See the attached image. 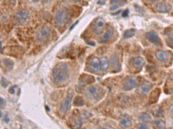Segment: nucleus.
<instances>
[{"label":"nucleus","mask_w":173,"mask_h":129,"mask_svg":"<svg viewBox=\"0 0 173 129\" xmlns=\"http://www.w3.org/2000/svg\"><path fill=\"white\" fill-rule=\"evenodd\" d=\"M128 15H129V10L126 9L125 10H124V12H123L122 15H123V16L124 17H127L128 16Z\"/></svg>","instance_id":"nucleus-32"},{"label":"nucleus","mask_w":173,"mask_h":129,"mask_svg":"<svg viewBox=\"0 0 173 129\" xmlns=\"http://www.w3.org/2000/svg\"><path fill=\"white\" fill-rule=\"evenodd\" d=\"M172 5L166 2H159L156 4L155 8L156 10L159 12V13H168L172 9Z\"/></svg>","instance_id":"nucleus-13"},{"label":"nucleus","mask_w":173,"mask_h":129,"mask_svg":"<svg viewBox=\"0 0 173 129\" xmlns=\"http://www.w3.org/2000/svg\"><path fill=\"white\" fill-rule=\"evenodd\" d=\"M68 65L62 64L56 66L53 71V77L55 83H61L65 81L69 77Z\"/></svg>","instance_id":"nucleus-1"},{"label":"nucleus","mask_w":173,"mask_h":129,"mask_svg":"<svg viewBox=\"0 0 173 129\" xmlns=\"http://www.w3.org/2000/svg\"><path fill=\"white\" fill-rule=\"evenodd\" d=\"M49 0H43L44 2H48Z\"/></svg>","instance_id":"nucleus-37"},{"label":"nucleus","mask_w":173,"mask_h":129,"mask_svg":"<svg viewBox=\"0 0 173 129\" xmlns=\"http://www.w3.org/2000/svg\"><path fill=\"white\" fill-rule=\"evenodd\" d=\"M121 128H129L132 126V118L128 114H124L120 120V123Z\"/></svg>","instance_id":"nucleus-14"},{"label":"nucleus","mask_w":173,"mask_h":129,"mask_svg":"<svg viewBox=\"0 0 173 129\" xmlns=\"http://www.w3.org/2000/svg\"><path fill=\"white\" fill-rule=\"evenodd\" d=\"M84 103L83 98L80 96H76L74 101V105L75 106H82L84 105Z\"/></svg>","instance_id":"nucleus-25"},{"label":"nucleus","mask_w":173,"mask_h":129,"mask_svg":"<svg viewBox=\"0 0 173 129\" xmlns=\"http://www.w3.org/2000/svg\"><path fill=\"white\" fill-rule=\"evenodd\" d=\"M153 114L157 117H161L163 116V111L160 107L157 106L153 108L152 110Z\"/></svg>","instance_id":"nucleus-24"},{"label":"nucleus","mask_w":173,"mask_h":129,"mask_svg":"<svg viewBox=\"0 0 173 129\" xmlns=\"http://www.w3.org/2000/svg\"><path fill=\"white\" fill-rule=\"evenodd\" d=\"M153 1H156V0H153Z\"/></svg>","instance_id":"nucleus-38"},{"label":"nucleus","mask_w":173,"mask_h":129,"mask_svg":"<svg viewBox=\"0 0 173 129\" xmlns=\"http://www.w3.org/2000/svg\"><path fill=\"white\" fill-rule=\"evenodd\" d=\"M152 87V84L147 80H144L143 82L137 88L139 93L141 95H146L148 94L151 88Z\"/></svg>","instance_id":"nucleus-12"},{"label":"nucleus","mask_w":173,"mask_h":129,"mask_svg":"<svg viewBox=\"0 0 173 129\" xmlns=\"http://www.w3.org/2000/svg\"><path fill=\"white\" fill-rule=\"evenodd\" d=\"M0 105H1V109L4 108L5 107V105H6V102H5V100L2 98H0Z\"/></svg>","instance_id":"nucleus-28"},{"label":"nucleus","mask_w":173,"mask_h":129,"mask_svg":"<svg viewBox=\"0 0 173 129\" xmlns=\"http://www.w3.org/2000/svg\"><path fill=\"white\" fill-rule=\"evenodd\" d=\"M15 88H16V86H12L9 89V92L11 94H13L15 92Z\"/></svg>","instance_id":"nucleus-31"},{"label":"nucleus","mask_w":173,"mask_h":129,"mask_svg":"<svg viewBox=\"0 0 173 129\" xmlns=\"http://www.w3.org/2000/svg\"><path fill=\"white\" fill-rule=\"evenodd\" d=\"M87 43H88V44H90V45H95V43H92V42H88V41H87Z\"/></svg>","instance_id":"nucleus-35"},{"label":"nucleus","mask_w":173,"mask_h":129,"mask_svg":"<svg viewBox=\"0 0 173 129\" xmlns=\"http://www.w3.org/2000/svg\"><path fill=\"white\" fill-rule=\"evenodd\" d=\"M146 36L147 39L150 42H151L157 45H162V43L160 39L159 38L158 35L155 31H150L147 32L146 34Z\"/></svg>","instance_id":"nucleus-8"},{"label":"nucleus","mask_w":173,"mask_h":129,"mask_svg":"<svg viewBox=\"0 0 173 129\" xmlns=\"http://www.w3.org/2000/svg\"><path fill=\"white\" fill-rule=\"evenodd\" d=\"M136 29L134 28L128 29L124 32V37L125 39H129L134 36L136 33Z\"/></svg>","instance_id":"nucleus-23"},{"label":"nucleus","mask_w":173,"mask_h":129,"mask_svg":"<svg viewBox=\"0 0 173 129\" xmlns=\"http://www.w3.org/2000/svg\"><path fill=\"white\" fill-rule=\"evenodd\" d=\"M104 93L105 91L104 89L98 85L90 86L85 91V95L87 97L94 101L100 100L103 97Z\"/></svg>","instance_id":"nucleus-2"},{"label":"nucleus","mask_w":173,"mask_h":129,"mask_svg":"<svg viewBox=\"0 0 173 129\" xmlns=\"http://www.w3.org/2000/svg\"><path fill=\"white\" fill-rule=\"evenodd\" d=\"M160 94V89L158 88H156L150 94L149 98V102L151 104L155 103L156 102L159 98Z\"/></svg>","instance_id":"nucleus-16"},{"label":"nucleus","mask_w":173,"mask_h":129,"mask_svg":"<svg viewBox=\"0 0 173 129\" xmlns=\"http://www.w3.org/2000/svg\"><path fill=\"white\" fill-rule=\"evenodd\" d=\"M9 83L6 80V79H5V78L2 77L1 78V86H2L4 88L6 87L7 86H8Z\"/></svg>","instance_id":"nucleus-27"},{"label":"nucleus","mask_w":173,"mask_h":129,"mask_svg":"<svg viewBox=\"0 0 173 129\" xmlns=\"http://www.w3.org/2000/svg\"><path fill=\"white\" fill-rule=\"evenodd\" d=\"M3 63L5 67V69L7 71H10L13 69L14 63L13 62L9 59H4L3 60Z\"/></svg>","instance_id":"nucleus-22"},{"label":"nucleus","mask_w":173,"mask_h":129,"mask_svg":"<svg viewBox=\"0 0 173 129\" xmlns=\"http://www.w3.org/2000/svg\"><path fill=\"white\" fill-rule=\"evenodd\" d=\"M139 119L144 122H150L152 121V117L151 115L146 112H142L140 114V115H139Z\"/></svg>","instance_id":"nucleus-21"},{"label":"nucleus","mask_w":173,"mask_h":129,"mask_svg":"<svg viewBox=\"0 0 173 129\" xmlns=\"http://www.w3.org/2000/svg\"><path fill=\"white\" fill-rule=\"evenodd\" d=\"M138 128L139 129H148V126L146 124H143V123H141V124H140L138 126Z\"/></svg>","instance_id":"nucleus-30"},{"label":"nucleus","mask_w":173,"mask_h":129,"mask_svg":"<svg viewBox=\"0 0 173 129\" xmlns=\"http://www.w3.org/2000/svg\"><path fill=\"white\" fill-rule=\"evenodd\" d=\"M155 125L157 128L159 129H165L166 128V123L162 119H158L154 122Z\"/></svg>","instance_id":"nucleus-26"},{"label":"nucleus","mask_w":173,"mask_h":129,"mask_svg":"<svg viewBox=\"0 0 173 129\" xmlns=\"http://www.w3.org/2000/svg\"><path fill=\"white\" fill-rule=\"evenodd\" d=\"M137 85V82L134 77L129 76L124 80L123 88L125 91H129L133 89Z\"/></svg>","instance_id":"nucleus-9"},{"label":"nucleus","mask_w":173,"mask_h":129,"mask_svg":"<svg viewBox=\"0 0 173 129\" xmlns=\"http://www.w3.org/2000/svg\"><path fill=\"white\" fill-rule=\"evenodd\" d=\"M105 26V22L100 18H98L95 20L92 24V29L95 33L99 35L101 33Z\"/></svg>","instance_id":"nucleus-10"},{"label":"nucleus","mask_w":173,"mask_h":129,"mask_svg":"<svg viewBox=\"0 0 173 129\" xmlns=\"http://www.w3.org/2000/svg\"><path fill=\"white\" fill-rule=\"evenodd\" d=\"M133 65L138 69H141L144 65V60L141 57H136L133 59Z\"/></svg>","instance_id":"nucleus-18"},{"label":"nucleus","mask_w":173,"mask_h":129,"mask_svg":"<svg viewBox=\"0 0 173 129\" xmlns=\"http://www.w3.org/2000/svg\"><path fill=\"white\" fill-rule=\"evenodd\" d=\"M111 64L112 65V67L114 68V69H117V71H118L121 69V65L119 63L118 59L116 55L112 56L111 59Z\"/></svg>","instance_id":"nucleus-20"},{"label":"nucleus","mask_w":173,"mask_h":129,"mask_svg":"<svg viewBox=\"0 0 173 129\" xmlns=\"http://www.w3.org/2000/svg\"><path fill=\"white\" fill-rule=\"evenodd\" d=\"M169 111H170V116H171V117L173 118V105H172V106L170 107V108Z\"/></svg>","instance_id":"nucleus-33"},{"label":"nucleus","mask_w":173,"mask_h":129,"mask_svg":"<svg viewBox=\"0 0 173 129\" xmlns=\"http://www.w3.org/2000/svg\"><path fill=\"white\" fill-rule=\"evenodd\" d=\"M51 33V28L48 25L43 26L37 33L36 37L40 42H44L47 40Z\"/></svg>","instance_id":"nucleus-4"},{"label":"nucleus","mask_w":173,"mask_h":129,"mask_svg":"<svg viewBox=\"0 0 173 129\" xmlns=\"http://www.w3.org/2000/svg\"><path fill=\"white\" fill-rule=\"evenodd\" d=\"M78 22V21H77L76 22H75V24H74V25L72 26H71V29H73V28H74V26H75V25H76L77 24V22Z\"/></svg>","instance_id":"nucleus-36"},{"label":"nucleus","mask_w":173,"mask_h":129,"mask_svg":"<svg viewBox=\"0 0 173 129\" xmlns=\"http://www.w3.org/2000/svg\"><path fill=\"white\" fill-rule=\"evenodd\" d=\"M118 1L119 0H111V3H112V4L116 3V5H117L118 3Z\"/></svg>","instance_id":"nucleus-34"},{"label":"nucleus","mask_w":173,"mask_h":129,"mask_svg":"<svg viewBox=\"0 0 173 129\" xmlns=\"http://www.w3.org/2000/svg\"><path fill=\"white\" fill-rule=\"evenodd\" d=\"M100 70L103 72H106L107 71L109 66V61L107 58L103 57L100 59Z\"/></svg>","instance_id":"nucleus-19"},{"label":"nucleus","mask_w":173,"mask_h":129,"mask_svg":"<svg viewBox=\"0 0 173 129\" xmlns=\"http://www.w3.org/2000/svg\"><path fill=\"white\" fill-rule=\"evenodd\" d=\"M9 1H12V0H9Z\"/></svg>","instance_id":"nucleus-39"},{"label":"nucleus","mask_w":173,"mask_h":129,"mask_svg":"<svg viewBox=\"0 0 173 129\" xmlns=\"http://www.w3.org/2000/svg\"><path fill=\"white\" fill-rule=\"evenodd\" d=\"M155 56L159 61L163 63L167 62L170 58V53L169 52L162 50L156 51L155 52Z\"/></svg>","instance_id":"nucleus-11"},{"label":"nucleus","mask_w":173,"mask_h":129,"mask_svg":"<svg viewBox=\"0 0 173 129\" xmlns=\"http://www.w3.org/2000/svg\"><path fill=\"white\" fill-rule=\"evenodd\" d=\"M168 40L171 44H173V32L169 33L168 36Z\"/></svg>","instance_id":"nucleus-29"},{"label":"nucleus","mask_w":173,"mask_h":129,"mask_svg":"<svg viewBox=\"0 0 173 129\" xmlns=\"http://www.w3.org/2000/svg\"><path fill=\"white\" fill-rule=\"evenodd\" d=\"M113 30L111 28H108L104 34L100 37L99 39V42L100 43H105L113 35Z\"/></svg>","instance_id":"nucleus-17"},{"label":"nucleus","mask_w":173,"mask_h":129,"mask_svg":"<svg viewBox=\"0 0 173 129\" xmlns=\"http://www.w3.org/2000/svg\"><path fill=\"white\" fill-rule=\"evenodd\" d=\"M29 16V12L26 9L20 10L15 15V21L18 24H23L27 20Z\"/></svg>","instance_id":"nucleus-7"},{"label":"nucleus","mask_w":173,"mask_h":129,"mask_svg":"<svg viewBox=\"0 0 173 129\" xmlns=\"http://www.w3.org/2000/svg\"><path fill=\"white\" fill-rule=\"evenodd\" d=\"M69 19V12L68 9L62 8L60 9L57 13L55 20L56 23L60 26H63L68 21Z\"/></svg>","instance_id":"nucleus-3"},{"label":"nucleus","mask_w":173,"mask_h":129,"mask_svg":"<svg viewBox=\"0 0 173 129\" xmlns=\"http://www.w3.org/2000/svg\"><path fill=\"white\" fill-rule=\"evenodd\" d=\"M74 94L69 93L67 95L66 98L61 102L60 105V110L62 113H66L71 107V101L73 98Z\"/></svg>","instance_id":"nucleus-5"},{"label":"nucleus","mask_w":173,"mask_h":129,"mask_svg":"<svg viewBox=\"0 0 173 129\" xmlns=\"http://www.w3.org/2000/svg\"><path fill=\"white\" fill-rule=\"evenodd\" d=\"M88 71L91 72H97L100 69V59L97 57L91 58L87 64Z\"/></svg>","instance_id":"nucleus-6"},{"label":"nucleus","mask_w":173,"mask_h":129,"mask_svg":"<svg viewBox=\"0 0 173 129\" xmlns=\"http://www.w3.org/2000/svg\"><path fill=\"white\" fill-rule=\"evenodd\" d=\"M71 120H72L71 123L74 125L73 128H76V129H79L82 126L83 121H82L81 117L80 115V114H78V111H77V112H76V114H74V115L72 116Z\"/></svg>","instance_id":"nucleus-15"}]
</instances>
